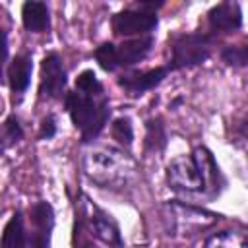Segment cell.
I'll list each match as a JSON object with an SVG mask.
<instances>
[{"mask_svg":"<svg viewBox=\"0 0 248 248\" xmlns=\"http://www.w3.org/2000/svg\"><path fill=\"white\" fill-rule=\"evenodd\" d=\"M64 107L83 145L95 141L110 118L108 93L93 70H83L76 78V87L66 93Z\"/></svg>","mask_w":248,"mask_h":248,"instance_id":"1","label":"cell"},{"mask_svg":"<svg viewBox=\"0 0 248 248\" xmlns=\"http://www.w3.org/2000/svg\"><path fill=\"white\" fill-rule=\"evenodd\" d=\"M165 176L170 190L203 196L205 200H215L227 188V178L205 145L194 147L188 155L174 157L167 165Z\"/></svg>","mask_w":248,"mask_h":248,"instance_id":"2","label":"cell"},{"mask_svg":"<svg viewBox=\"0 0 248 248\" xmlns=\"http://www.w3.org/2000/svg\"><path fill=\"white\" fill-rule=\"evenodd\" d=\"M134 170L136 163L122 147H101L85 157V174L99 188L126 184Z\"/></svg>","mask_w":248,"mask_h":248,"instance_id":"3","label":"cell"},{"mask_svg":"<svg viewBox=\"0 0 248 248\" xmlns=\"http://www.w3.org/2000/svg\"><path fill=\"white\" fill-rule=\"evenodd\" d=\"M219 37L205 31H196V33H174L169 37V48H170V60L169 68L170 72L186 70L203 64L209 56L213 46L217 45Z\"/></svg>","mask_w":248,"mask_h":248,"instance_id":"4","label":"cell"},{"mask_svg":"<svg viewBox=\"0 0 248 248\" xmlns=\"http://www.w3.org/2000/svg\"><path fill=\"white\" fill-rule=\"evenodd\" d=\"M153 45H155L153 35L128 39V41H122L118 45L105 41L93 50V58L97 60L99 68L108 72V74L116 72L120 68L128 70V68H134L136 64H140L151 52Z\"/></svg>","mask_w":248,"mask_h":248,"instance_id":"5","label":"cell"},{"mask_svg":"<svg viewBox=\"0 0 248 248\" xmlns=\"http://www.w3.org/2000/svg\"><path fill=\"white\" fill-rule=\"evenodd\" d=\"M66 85H68V74L62 62V56L58 52H48L41 60V79H39V99H54L64 101L66 99Z\"/></svg>","mask_w":248,"mask_h":248,"instance_id":"6","label":"cell"},{"mask_svg":"<svg viewBox=\"0 0 248 248\" xmlns=\"http://www.w3.org/2000/svg\"><path fill=\"white\" fill-rule=\"evenodd\" d=\"M159 25L157 14H147L136 8H124L110 17V29L116 37H147Z\"/></svg>","mask_w":248,"mask_h":248,"instance_id":"7","label":"cell"},{"mask_svg":"<svg viewBox=\"0 0 248 248\" xmlns=\"http://www.w3.org/2000/svg\"><path fill=\"white\" fill-rule=\"evenodd\" d=\"M29 248H52V231L56 223L54 207L46 200H39L29 207Z\"/></svg>","mask_w":248,"mask_h":248,"instance_id":"8","label":"cell"},{"mask_svg":"<svg viewBox=\"0 0 248 248\" xmlns=\"http://www.w3.org/2000/svg\"><path fill=\"white\" fill-rule=\"evenodd\" d=\"M87 221H89V231L95 240H99L110 248H124V238H122L120 225L116 223V219L107 209H103L101 205H97L91 200H89Z\"/></svg>","mask_w":248,"mask_h":248,"instance_id":"9","label":"cell"},{"mask_svg":"<svg viewBox=\"0 0 248 248\" xmlns=\"http://www.w3.org/2000/svg\"><path fill=\"white\" fill-rule=\"evenodd\" d=\"M169 74H170L169 66H155L149 70H130L116 78V85L122 87L124 93H128L130 97H141L143 93L163 83Z\"/></svg>","mask_w":248,"mask_h":248,"instance_id":"10","label":"cell"},{"mask_svg":"<svg viewBox=\"0 0 248 248\" xmlns=\"http://www.w3.org/2000/svg\"><path fill=\"white\" fill-rule=\"evenodd\" d=\"M207 27L209 33L217 35L219 33H234L242 27V10L238 2L225 0L209 8L207 12Z\"/></svg>","mask_w":248,"mask_h":248,"instance_id":"11","label":"cell"},{"mask_svg":"<svg viewBox=\"0 0 248 248\" xmlns=\"http://www.w3.org/2000/svg\"><path fill=\"white\" fill-rule=\"evenodd\" d=\"M31 74H33V56L29 52L16 54L10 64L6 66V81L14 95V101L21 99L25 91L31 85Z\"/></svg>","mask_w":248,"mask_h":248,"instance_id":"12","label":"cell"},{"mask_svg":"<svg viewBox=\"0 0 248 248\" xmlns=\"http://www.w3.org/2000/svg\"><path fill=\"white\" fill-rule=\"evenodd\" d=\"M89 209V198L79 192L74 202V225H72V248H95L93 234L89 231L87 211Z\"/></svg>","mask_w":248,"mask_h":248,"instance_id":"13","label":"cell"},{"mask_svg":"<svg viewBox=\"0 0 248 248\" xmlns=\"http://www.w3.org/2000/svg\"><path fill=\"white\" fill-rule=\"evenodd\" d=\"M21 23L29 33H45L50 29V8L41 0H27L21 4Z\"/></svg>","mask_w":248,"mask_h":248,"instance_id":"14","label":"cell"},{"mask_svg":"<svg viewBox=\"0 0 248 248\" xmlns=\"http://www.w3.org/2000/svg\"><path fill=\"white\" fill-rule=\"evenodd\" d=\"M0 248H29V231L25 229V217L21 209H16L8 219L2 231Z\"/></svg>","mask_w":248,"mask_h":248,"instance_id":"15","label":"cell"},{"mask_svg":"<svg viewBox=\"0 0 248 248\" xmlns=\"http://www.w3.org/2000/svg\"><path fill=\"white\" fill-rule=\"evenodd\" d=\"M143 153H163L169 145V132L163 116H151L145 120V136H143Z\"/></svg>","mask_w":248,"mask_h":248,"instance_id":"16","label":"cell"},{"mask_svg":"<svg viewBox=\"0 0 248 248\" xmlns=\"http://www.w3.org/2000/svg\"><path fill=\"white\" fill-rule=\"evenodd\" d=\"M203 248H248V232L236 229H223L211 232L205 236Z\"/></svg>","mask_w":248,"mask_h":248,"instance_id":"17","label":"cell"},{"mask_svg":"<svg viewBox=\"0 0 248 248\" xmlns=\"http://www.w3.org/2000/svg\"><path fill=\"white\" fill-rule=\"evenodd\" d=\"M110 138L124 149H130L134 143V126L130 116H118L110 122Z\"/></svg>","mask_w":248,"mask_h":248,"instance_id":"18","label":"cell"},{"mask_svg":"<svg viewBox=\"0 0 248 248\" xmlns=\"http://www.w3.org/2000/svg\"><path fill=\"white\" fill-rule=\"evenodd\" d=\"M23 136H25V130H23L19 118L14 112L8 114L2 124V149H8V147L19 143L23 140Z\"/></svg>","mask_w":248,"mask_h":248,"instance_id":"19","label":"cell"},{"mask_svg":"<svg viewBox=\"0 0 248 248\" xmlns=\"http://www.w3.org/2000/svg\"><path fill=\"white\" fill-rule=\"evenodd\" d=\"M221 60L232 68H246L248 66V43L244 45H227L219 52Z\"/></svg>","mask_w":248,"mask_h":248,"instance_id":"20","label":"cell"},{"mask_svg":"<svg viewBox=\"0 0 248 248\" xmlns=\"http://www.w3.org/2000/svg\"><path fill=\"white\" fill-rule=\"evenodd\" d=\"M58 132V124H56V116L52 112H48L46 116H43L41 124H39V134L37 138L39 140H52Z\"/></svg>","mask_w":248,"mask_h":248,"instance_id":"21","label":"cell"},{"mask_svg":"<svg viewBox=\"0 0 248 248\" xmlns=\"http://www.w3.org/2000/svg\"><path fill=\"white\" fill-rule=\"evenodd\" d=\"M2 60L4 64H10L8 62V31L2 29Z\"/></svg>","mask_w":248,"mask_h":248,"instance_id":"22","label":"cell"},{"mask_svg":"<svg viewBox=\"0 0 248 248\" xmlns=\"http://www.w3.org/2000/svg\"><path fill=\"white\" fill-rule=\"evenodd\" d=\"M182 101H184V97H176L174 101H170V105H169V108H170V110H174V108H176V107H178V105H180Z\"/></svg>","mask_w":248,"mask_h":248,"instance_id":"23","label":"cell"}]
</instances>
